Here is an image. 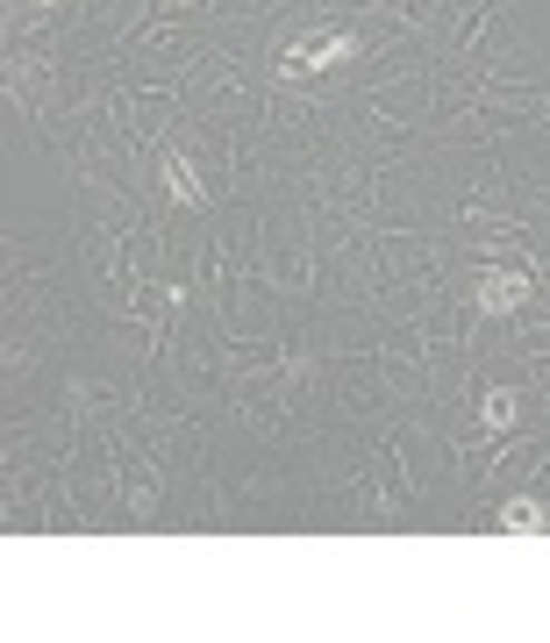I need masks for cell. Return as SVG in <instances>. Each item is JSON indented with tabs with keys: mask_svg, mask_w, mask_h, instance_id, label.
I'll list each match as a JSON object with an SVG mask.
<instances>
[{
	"mask_svg": "<svg viewBox=\"0 0 550 643\" xmlns=\"http://www.w3.org/2000/svg\"><path fill=\"white\" fill-rule=\"evenodd\" d=\"M472 300H479V315H514L529 300V273H514V265H487L472 286Z\"/></svg>",
	"mask_w": 550,
	"mask_h": 643,
	"instance_id": "7a4b0ae2",
	"label": "cell"
},
{
	"mask_svg": "<svg viewBox=\"0 0 550 643\" xmlns=\"http://www.w3.org/2000/svg\"><path fill=\"white\" fill-rule=\"evenodd\" d=\"M514 415H522V394H508V386H493V394L479 400V422H487V429H514Z\"/></svg>",
	"mask_w": 550,
	"mask_h": 643,
	"instance_id": "277c9868",
	"label": "cell"
},
{
	"mask_svg": "<svg viewBox=\"0 0 550 643\" xmlns=\"http://www.w3.org/2000/svg\"><path fill=\"white\" fill-rule=\"evenodd\" d=\"M501 530H514V536H529V530H550V507L522 494V501H508V507H501Z\"/></svg>",
	"mask_w": 550,
	"mask_h": 643,
	"instance_id": "3957f363",
	"label": "cell"
},
{
	"mask_svg": "<svg viewBox=\"0 0 550 643\" xmlns=\"http://www.w3.org/2000/svg\"><path fill=\"white\" fill-rule=\"evenodd\" d=\"M343 58H357V37H351V29H301V37L286 43L279 72H286V79H307V72H336Z\"/></svg>",
	"mask_w": 550,
	"mask_h": 643,
	"instance_id": "6da1fadb",
	"label": "cell"
},
{
	"mask_svg": "<svg viewBox=\"0 0 550 643\" xmlns=\"http://www.w3.org/2000/svg\"><path fill=\"white\" fill-rule=\"evenodd\" d=\"M165 194L194 208V200H200V172H194V165H186V158H165Z\"/></svg>",
	"mask_w": 550,
	"mask_h": 643,
	"instance_id": "5b68a950",
	"label": "cell"
},
{
	"mask_svg": "<svg viewBox=\"0 0 550 643\" xmlns=\"http://www.w3.org/2000/svg\"><path fill=\"white\" fill-rule=\"evenodd\" d=\"M22 8H37V14H43V8H58V0H22Z\"/></svg>",
	"mask_w": 550,
	"mask_h": 643,
	"instance_id": "8992f818",
	"label": "cell"
}]
</instances>
